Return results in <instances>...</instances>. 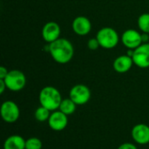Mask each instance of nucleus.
<instances>
[{
	"instance_id": "15",
	"label": "nucleus",
	"mask_w": 149,
	"mask_h": 149,
	"mask_svg": "<svg viewBox=\"0 0 149 149\" xmlns=\"http://www.w3.org/2000/svg\"><path fill=\"white\" fill-rule=\"evenodd\" d=\"M76 108H77V105L70 98H66L62 100L58 110L64 113L65 114H66L67 116H69L75 113Z\"/></svg>"
},
{
	"instance_id": "1",
	"label": "nucleus",
	"mask_w": 149,
	"mask_h": 149,
	"mask_svg": "<svg viewBox=\"0 0 149 149\" xmlns=\"http://www.w3.org/2000/svg\"><path fill=\"white\" fill-rule=\"evenodd\" d=\"M49 52L54 61L64 65L70 62L73 58L74 47L68 39L59 38L49 44Z\"/></svg>"
},
{
	"instance_id": "8",
	"label": "nucleus",
	"mask_w": 149,
	"mask_h": 149,
	"mask_svg": "<svg viewBox=\"0 0 149 149\" xmlns=\"http://www.w3.org/2000/svg\"><path fill=\"white\" fill-rule=\"evenodd\" d=\"M134 64L142 69L149 67V43H143L134 50Z\"/></svg>"
},
{
	"instance_id": "7",
	"label": "nucleus",
	"mask_w": 149,
	"mask_h": 149,
	"mask_svg": "<svg viewBox=\"0 0 149 149\" xmlns=\"http://www.w3.org/2000/svg\"><path fill=\"white\" fill-rule=\"evenodd\" d=\"M121 43L127 49L134 50L143 44L142 34L134 29H128L125 31L121 35Z\"/></svg>"
},
{
	"instance_id": "17",
	"label": "nucleus",
	"mask_w": 149,
	"mask_h": 149,
	"mask_svg": "<svg viewBox=\"0 0 149 149\" xmlns=\"http://www.w3.org/2000/svg\"><path fill=\"white\" fill-rule=\"evenodd\" d=\"M137 24L143 33L149 34V13H142L138 18Z\"/></svg>"
},
{
	"instance_id": "10",
	"label": "nucleus",
	"mask_w": 149,
	"mask_h": 149,
	"mask_svg": "<svg viewBox=\"0 0 149 149\" xmlns=\"http://www.w3.org/2000/svg\"><path fill=\"white\" fill-rule=\"evenodd\" d=\"M60 26L54 21H50L46 23L42 28V38L48 44H51L58 39L60 37Z\"/></svg>"
},
{
	"instance_id": "2",
	"label": "nucleus",
	"mask_w": 149,
	"mask_h": 149,
	"mask_svg": "<svg viewBox=\"0 0 149 149\" xmlns=\"http://www.w3.org/2000/svg\"><path fill=\"white\" fill-rule=\"evenodd\" d=\"M62 100L59 91L56 87L51 86L42 88L38 95L40 106L47 108L51 112L58 110Z\"/></svg>"
},
{
	"instance_id": "22",
	"label": "nucleus",
	"mask_w": 149,
	"mask_h": 149,
	"mask_svg": "<svg viewBox=\"0 0 149 149\" xmlns=\"http://www.w3.org/2000/svg\"><path fill=\"white\" fill-rule=\"evenodd\" d=\"M5 89H7V86H6V84H5L4 80L0 79V93L3 94L4 93Z\"/></svg>"
},
{
	"instance_id": "12",
	"label": "nucleus",
	"mask_w": 149,
	"mask_h": 149,
	"mask_svg": "<svg viewBox=\"0 0 149 149\" xmlns=\"http://www.w3.org/2000/svg\"><path fill=\"white\" fill-rule=\"evenodd\" d=\"M72 27L75 34L79 36H86L92 30V23L86 17L79 16L73 19Z\"/></svg>"
},
{
	"instance_id": "6",
	"label": "nucleus",
	"mask_w": 149,
	"mask_h": 149,
	"mask_svg": "<svg viewBox=\"0 0 149 149\" xmlns=\"http://www.w3.org/2000/svg\"><path fill=\"white\" fill-rule=\"evenodd\" d=\"M0 113L3 120L6 123H15L20 116V109L18 106L12 100L3 102L0 108Z\"/></svg>"
},
{
	"instance_id": "14",
	"label": "nucleus",
	"mask_w": 149,
	"mask_h": 149,
	"mask_svg": "<svg viewBox=\"0 0 149 149\" xmlns=\"http://www.w3.org/2000/svg\"><path fill=\"white\" fill-rule=\"evenodd\" d=\"M3 149H25V140L18 134L10 135L4 141Z\"/></svg>"
},
{
	"instance_id": "21",
	"label": "nucleus",
	"mask_w": 149,
	"mask_h": 149,
	"mask_svg": "<svg viewBox=\"0 0 149 149\" xmlns=\"http://www.w3.org/2000/svg\"><path fill=\"white\" fill-rule=\"evenodd\" d=\"M9 71L7 70V68H5L4 66H1L0 67V79H3L7 74H8Z\"/></svg>"
},
{
	"instance_id": "11",
	"label": "nucleus",
	"mask_w": 149,
	"mask_h": 149,
	"mask_svg": "<svg viewBox=\"0 0 149 149\" xmlns=\"http://www.w3.org/2000/svg\"><path fill=\"white\" fill-rule=\"evenodd\" d=\"M131 135L134 142L139 145H147L149 143V126L140 123L135 125L132 131Z\"/></svg>"
},
{
	"instance_id": "4",
	"label": "nucleus",
	"mask_w": 149,
	"mask_h": 149,
	"mask_svg": "<svg viewBox=\"0 0 149 149\" xmlns=\"http://www.w3.org/2000/svg\"><path fill=\"white\" fill-rule=\"evenodd\" d=\"M7 89L11 92H19L23 90L26 85V77L19 70L9 71L7 76L3 79Z\"/></svg>"
},
{
	"instance_id": "5",
	"label": "nucleus",
	"mask_w": 149,
	"mask_h": 149,
	"mask_svg": "<svg viewBox=\"0 0 149 149\" xmlns=\"http://www.w3.org/2000/svg\"><path fill=\"white\" fill-rule=\"evenodd\" d=\"M91 90L88 86L83 84H78L73 86L69 93V98L77 106H82L88 103L91 99Z\"/></svg>"
},
{
	"instance_id": "19",
	"label": "nucleus",
	"mask_w": 149,
	"mask_h": 149,
	"mask_svg": "<svg viewBox=\"0 0 149 149\" xmlns=\"http://www.w3.org/2000/svg\"><path fill=\"white\" fill-rule=\"evenodd\" d=\"M87 47L89 50L91 51H96L99 47H100V43L98 41V39L95 38H90L87 42Z\"/></svg>"
},
{
	"instance_id": "16",
	"label": "nucleus",
	"mask_w": 149,
	"mask_h": 149,
	"mask_svg": "<svg viewBox=\"0 0 149 149\" xmlns=\"http://www.w3.org/2000/svg\"><path fill=\"white\" fill-rule=\"evenodd\" d=\"M51 116V111L48 110L47 108L40 106L38 107L35 113H34V118L38 121V122H45L48 121L49 118Z\"/></svg>"
},
{
	"instance_id": "9",
	"label": "nucleus",
	"mask_w": 149,
	"mask_h": 149,
	"mask_svg": "<svg viewBox=\"0 0 149 149\" xmlns=\"http://www.w3.org/2000/svg\"><path fill=\"white\" fill-rule=\"evenodd\" d=\"M48 125L53 131H63L68 125V116L59 110L53 111L48 120Z\"/></svg>"
},
{
	"instance_id": "18",
	"label": "nucleus",
	"mask_w": 149,
	"mask_h": 149,
	"mask_svg": "<svg viewBox=\"0 0 149 149\" xmlns=\"http://www.w3.org/2000/svg\"><path fill=\"white\" fill-rule=\"evenodd\" d=\"M43 143L39 138L31 137L25 140V149H42Z\"/></svg>"
},
{
	"instance_id": "23",
	"label": "nucleus",
	"mask_w": 149,
	"mask_h": 149,
	"mask_svg": "<svg viewBox=\"0 0 149 149\" xmlns=\"http://www.w3.org/2000/svg\"><path fill=\"white\" fill-rule=\"evenodd\" d=\"M149 35L147 33H142V42L143 43H148Z\"/></svg>"
},
{
	"instance_id": "3",
	"label": "nucleus",
	"mask_w": 149,
	"mask_h": 149,
	"mask_svg": "<svg viewBox=\"0 0 149 149\" xmlns=\"http://www.w3.org/2000/svg\"><path fill=\"white\" fill-rule=\"evenodd\" d=\"M100 47L104 49H113L117 46L120 37L118 32L112 27H102L96 34Z\"/></svg>"
},
{
	"instance_id": "20",
	"label": "nucleus",
	"mask_w": 149,
	"mask_h": 149,
	"mask_svg": "<svg viewBox=\"0 0 149 149\" xmlns=\"http://www.w3.org/2000/svg\"><path fill=\"white\" fill-rule=\"evenodd\" d=\"M117 149H138L137 147L130 142H126V143H122L120 146H119V148Z\"/></svg>"
},
{
	"instance_id": "13",
	"label": "nucleus",
	"mask_w": 149,
	"mask_h": 149,
	"mask_svg": "<svg viewBox=\"0 0 149 149\" xmlns=\"http://www.w3.org/2000/svg\"><path fill=\"white\" fill-rule=\"evenodd\" d=\"M133 65H134L133 61V58L126 54V55H120L118 58H116L113 61V66L116 72L125 73L127 72L132 68Z\"/></svg>"
}]
</instances>
